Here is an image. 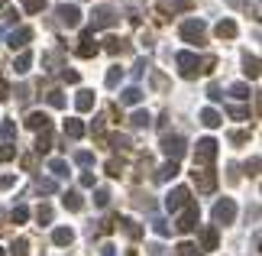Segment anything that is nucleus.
<instances>
[{"mask_svg":"<svg viewBox=\"0 0 262 256\" xmlns=\"http://www.w3.org/2000/svg\"><path fill=\"white\" fill-rule=\"evenodd\" d=\"M0 256H7V253H3V250H0Z\"/></svg>","mask_w":262,"mask_h":256,"instance_id":"nucleus-60","label":"nucleus"},{"mask_svg":"<svg viewBox=\"0 0 262 256\" xmlns=\"http://www.w3.org/2000/svg\"><path fill=\"white\" fill-rule=\"evenodd\" d=\"M175 65L181 68V75H185V78L198 75V55H194V52H178L175 55Z\"/></svg>","mask_w":262,"mask_h":256,"instance_id":"nucleus-8","label":"nucleus"},{"mask_svg":"<svg viewBox=\"0 0 262 256\" xmlns=\"http://www.w3.org/2000/svg\"><path fill=\"white\" fill-rule=\"evenodd\" d=\"M49 172H52L55 179H65V175H68V162H65V159H52V162H49Z\"/></svg>","mask_w":262,"mask_h":256,"instance_id":"nucleus-27","label":"nucleus"},{"mask_svg":"<svg viewBox=\"0 0 262 256\" xmlns=\"http://www.w3.org/2000/svg\"><path fill=\"white\" fill-rule=\"evenodd\" d=\"M29 65H32V55L29 52H20V55H16V62H13V68H16V75H26Z\"/></svg>","mask_w":262,"mask_h":256,"instance_id":"nucleus-25","label":"nucleus"},{"mask_svg":"<svg viewBox=\"0 0 262 256\" xmlns=\"http://www.w3.org/2000/svg\"><path fill=\"white\" fill-rule=\"evenodd\" d=\"M230 94L236 97V101H246V97H249L253 91H249V85H246V81H236V85H230Z\"/></svg>","mask_w":262,"mask_h":256,"instance_id":"nucleus-28","label":"nucleus"},{"mask_svg":"<svg viewBox=\"0 0 262 256\" xmlns=\"http://www.w3.org/2000/svg\"><path fill=\"white\" fill-rule=\"evenodd\" d=\"M55 13H58V20H62L65 26H78V23H81V10H78L75 3H58Z\"/></svg>","mask_w":262,"mask_h":256,"instance_id":"nucleus-11","label":"nucleus"},{"mask_svg":"<svg viewBox=\"0 0 262 256\" xmlns=\"http://www.w3.org/2000/svg\"><path fill=\"white\" fill-rule=\"evenodd\" d=\"M146 250H149V256H162L165 247H162V243H152V247H146Z\"/></svg>","mask_w":262,"mask_h":256,"instance_id":"nucleus-57","label":"nucleus"},{"mask_svg":"<svg viewBox=\"0 0 262 256\" xmlns=\"http://www.w3.org/2000/svg\"><path fill=\"white\" fill-rule=\"evenodd\" d=\"M110 146L114 149H130V136H126V133H114V136H110Z\"/></svg>","mask_w":262,"mask_h":256,"instance_id":"nucleus-36","label":"nucleus"},{"mask_svg":"<svg viewBox=\"0 0 262 256\" xmlns=\"http://www.w3.org/2000/svg\"><path fill=\"white\" fill-rule=\"evenodd\" d=\"M0 133H3V140H7V143H13L16 140V124H13V120H3V124H0Z\"/></svg>","mask_w":262,"mask_h":256,"instance_id":"nucleus-33","label":"nucleus"},{"mask_svg":"<svg viewBox=\"0 0 262 256\" xmlns=\"http://www.w3.org/2000/svg\"><path fill=\"white\" fill-rule=\"evenodd\" d=\"M36 218H39V224H49V221H52V208H49V204H42V208L36 211Z\"/></svg>","mask_w":262,"mask_h":256,"instance_id":"nucleus-47","label":"nucleus"},{"mask_svg":"<svg viewBox=\"0 0 262 256\" xmlns=\"http://www.w3.org/2000/svg\"><path fill=\"white\" fill-rule=\"evenodd\" d=\"M0 3H7V0H0Z\"/></svg>","mask_w":262,"mask_h":256,"instance_id":"nucleus-61","label":"nucleus"},{"mask_svg":"<svg viewBox=\"0 0 262 256\" xmlns=\"http://www.w3.org/2000/svg\"><path fill=\"white\" fill-rule=\"evenodd\" d=\"M194 185H198V192H214L217 188V175L210 169H194Z\"/></svg>","mask_w":262,"mask_h":256,"instance_id":"nucleus-10","label":"nucleus"},{"mask_svg":"<svg viewBox=\"0 0 262 256\" xmlns=\"http://www.w3.org/2000/svg\"><path fill=\"white\" fill-rule=\"evenodd\" d=\"M175 256H201V250H198V243H178Z\"/></svg>","mask_w":262,"mask_h":256,"instance_id":"nucleus-31","label":"nucleus"},{"mask_svg":"<svg viewBox=\"0 0 262 256\" xmlns=\"http://www.w3.org/2000/svg\"><path fill=\"white\" fill-rule=\"evenodd\" d=\"M97 52H100V46L94 42V32L85 30V32H81V46H78V55H81V59H94Z\"/></svg>","mask_w":262,"mask_h":256,"instance_id":"nucleus-12","label":"nucleus"},{"mask_svg":"<svg viewBox=\"0 0 262 256\" xmlns=\"http://www.w3.org/2000/svg\"><path fill=\"white\" fill-rule=\"evenodd\" d=\"M10 221H13V224H26V221H29V208H26V204H16Z\"/></svg>","mask_w":262,"mask_h":256,"instance_id":"nucleus-29","label":"nucleus"},{"mask_svg":"<svg viewBox=\"0 0 262 256\" xmlns=\"http://www.w3.org/2000/svg\"><path fill=\"white\" fill-rule=\"evenodd\" d=\"M100 256H116V247L114 243H104V247H100Z\"/></svg>","mask_w":262,"mask_h":256,"instance_id":"nucleus-55","label":"nucleus"},{"mask_svg":"<svg viewBox=\"0 0 262 256\" xmlns=\"http://www.w3.org/2000/svg\"><path fill=\"white\" fill-rule=\"evenodd\" d=\"M249 140V133L246 130H236V133H230V143H236V146H239V143H246Z\"/></svg>","mask_w":262,"mask_h":256,"instance_id":"nucleus-50","label":"nucleus"},{"mask_svg":"<svg viewBox=\"0 0 262 256\" xmlns=\"http://www.w3.org/2000/svg\"><path fill=\"white\" fill-rule=\"evenodd\" d=\"M13 182H16L13 175H0V188H10V185H13Z\"/></svg>","mask_w":262,"mask_h":256,"instance_id":"nucleus-58","label":"nucleus"},{"mask_svg":"<svg viewBox=\"0 0 262 256\" xmlns=\"http://www.w3.org/2000/svg\"><path fill=\"white\" fill-rule=\"evenodd\" d=\"M42 7H46V0H23V10H26V13H39Z\"/></svg>","mask_w":262,"mask_h":256,"instance_id":"nucleus-44","label":"nucleus"},{"mask_svg":"<svg viewBox=\"0 0 262 256\" xmlns=\"http://www.w3.org/2000/svg\"><path fill=\"white\" fill-rule=\"evenodd\" d=\"M120 78H123V68H120V65H114V68L107 71V88H116V85H120Z\"/></svg>","mask_w":262,"mask_h":256,"instance_id":"nucleus-37","label":"nucleus"},{"mask_svg":"<svg viewBox=\"0 0 262 256\" xmlns=\"http://www.w3.org/2000/svg\"><path fill=\"white\" fill-rule=\"evenodd\" d=\"M116 224L123 227V230H126V233H130L133 240H139V237H143V227H139V224H136V221H130V218H123V221H116Z\"/></svg>","mask_w":262,"mask_h":256,"instance_id":"nucleus-26","label":"nucleus"},{"mask_svg":"<svg viewBox=\"0 0 262 256\" xmlns=\"http://www.w3.org/2000/svg\"><path fill=\"white\" fill-rule=\"evenodd\" d=\"M46 101H49V107H65V94L62 91H49Z\"/></svg>","mask_w":262,"mask_h":256,"instance_id":"nucleus-38","label":"nucleus"},{"mask_svg":"<svg viewBox=\"0 0 262 256\" xmlns=\"http://www.w3.org/2000/svg\"><path fill=\"white\" fill-rule=\"evenodd\" d=\"M81 185H85V188H94V172H81Z\"/></svg>","mask_w":262,"mask_h":256,"instance_id":"nucleus-54","label":"nucleus"},{"mask_svg":"<svg viewBox=\"0 0 262 256\" xmlns=\"http://www.w3.org/2000/svg\"><path fill=\"white\" fill-rule=\"evenodd\" d=\"M246 172H249V179H256V175H259V156H253V159L246 162Z\"/></svg>","mask_w":262,"mask_h":256,"instance_id":"nucleus-49","label":"nucleus"},{"mask_svg":"<svg viewBox=\"0 0 262 256\" xmlns=\"http://www.w3.org/2000/svg\"><path fill=\"white\" fill-rule=\"evenodd\" d=\"M207 97H210V101H220V97H224V91H220L217 85H210V88H207Z\"/></svg>","mask_w":262,"mask_h":256,"instance_id":"nucleus-53","label":"nucleus"},{"mask_svg":"<svg viewBox=\"0 0 262 256\" xmlns=\"http://www.w3.org/2000/svg\"><path fill=\"white\" fill-rule=\"evenodd\" d=\"M71 240H75L71 227H55V230H52V243H55V247H68Z\"/></svg>","mask_w":262,"mask_h":256,"instance_id":"nucleus-17","label":"nucleus"},{"mask_svg":"<svg viewBox=\"0 0 262 256\" xmlns=\"http://www.w3.org/2000/svg\"><path fill=\"white\" fill-rule=\"evenodd\" d=\"M243 71H246L249 78H259V59H256V55H243Z\"/></svg>","mask_w":262,"mask_h":256,"instance_id":"nucleus-24","label":"nucleus"},{"mask_svg":"<svg viewBox=\"0 0 262 256\" xmlns=\"http://www.w3.org/2000/svg\"><path fill=\"white\" fill-rule=\"evenodd\" d=\"M62 78L68 81V85H78V81H81V75H78V71H68V68L62 71Z\"/></svg>","mask_w":262,"mask_h":256,"instance_id":"nucleus-52","label":"nucleus"},{"mask_svg":"<svg viewBox=\"0 0 262 256\" xmlns=\"http://www.w3.org/2000/svg\"><path fill=\"white\" fill-rule=\"evenodd\" d=\"M201 124H204V127H210V130H214V127H220V124H224V117L217 114L214 107H204V110H201Z\"/></svg>","mask_w":262,"mask_h":256,"instance_id":"nucleus-19","label":"nucleus"},{"mask_svg":"<svg viewBox=\"0 0 262 256\" xmlns=\"http://www.w3.org/2000/svg\"><path fill=\"white\" fill-rule=\"evenodd\" d=\"M214 32H217V39H233L236 36V23H233V20H220Z\"/></svg>","mask_w":262,"mask_h":256,"instance_id":"nucleus-21","label":"nucleus"},{"mask_svg":"<svg viewBox=\"0 0 262 256\" xmlns=\"http://www.w3.org/2000/svg\"><path fill=\"white\" fill-rule=\"evenodd\" d=\"M75 107L81 110V114H87V110L94 107V91H91V88H81V91H78V97H75Z\"/></svg>","mask_w":262,"mask_h":256,"instance_id":"nucleus-14","label":"nucleus"},{"mask_svg":"<svg viewBox=\"0 0 262 256\" xmlns=\"http://www.w3.org/2000/svg\"><path fill=\"white\" fill-rule=\"evenodd\" d=\"M10 253H13V256H29V240H23V237H20V240H13Z\"/></svg>","mask_w":262,"mask_h":256,"instance_id":"nucleus-35","label":"nucleus"},{"mask_svg":"<svg viewBox=\"0 0 262 256\" xmlns=\"http://www.w3.org/2000/svg\"><path fill=\"white\" fill-rule=\"evenodd\" d=\"M227 114L233 117V120H249V110L239 107V104H233V107H227Z\"/></svg>","mask_w":262,"mask_h":256,"instance_id":"nucleus-39","label":"nucleus"},{"mask_svg":"<svg viewBox=\"0 0 262 256\" xmlns=\"http://www.w3.org/2000/svg\"><path fill=\"white\" fill-rule=\"evenodd\" d=\"M26 127H29V130H49V114L46 110H32V114L26 117Z\"/></svg>","mask_w":262,"mask_h":256,"instance_id":"nucleus-13","label":"nucleus"},{"mask_svg":"<svg viewBox=\"0 0 262 256\" xmlns=\"http://www.w3.org/2000/svg\"><path fill=\"white\" fill-rule=\"evenodd\" d=\"M201 253H204V250H217V227H204V230H201Z\"/></svg>","mask_w":262,"mask_h":256,"instance_id":"nucleus-15","label":"nucleus"},{"mask_svg":"<svg viewBox=\"0 0 262 256\" xmlns=\"http://www.w3.org/2000/svg\"><path fill=\"white\" fill-rule=\"evenodd\" d=\"M58 62H62V55H58V52L42 55V65H49V71H55V68H58Z\"/></svg>","mask_w":262,"mask_h":256,"instance_id":"nucleus-40","label":"nucleus"},{"mask_svg":"<svg viewBox=\"0 0 262 256\" xmlns=\"http://www.w3.org/2000/svg\"><path fill=\"white\" fill-rule=\"evenodd\" d=\"M114 23H116V13L110 7H100V10L91 13V32L94 30H107V26H114Z\"/></svg>","mask_w":262,"mask_h":256,"instance_id":"nucleus-7","label":"nucleus"},{"mask_svg":"<svg viewBox=\"0 0 262 256\" xmlns=\"http://www.w3.org/2000/svg\"><path fill=\"white\" fill-rule=\"evenodd\" d=\"M162 153L169 156V162H178V159L188 153V143L181 140V136H169V133H165L162 136Z\"/></svg>","mask_w":262,"mask_h":256,"instance_id":"nucleus-5","label":"nucleus"},{"mask_svg":"<svg viewBox=\"0 0 262 256\" xmlns=\"http://www.w3.org/2000/svg\"><path fill=\"white\" fill-rule=\"evenodd\" d=\"M149 71V62L146 59H136V65H133V78H143Z\"/></svg>","mask_w":262,"mask_h":256,"instance_id":"nucleus-46","label":"nucleus"},{"mask_svg":"<svg viewBox=\"0 0 262 256\" xmlns=\"http://www.w3.org/2000/svg\"><path fill=\"white\" fill-rule=\"evenodd\" d=\"M194 227H198V204H194V201H188L185 208H181V214H178V221H175V230L191 233Z\"/></svg>","mask_w":262,"mask_h":256,"instance_id":"nucleus-3","label":"nucleus"},{"mask_svg":"<svg viewBox=\"0 0 262 256\" xmlns=\"http://www.w3.org/2000/svg\"><path fill=\"white\" fill-rule=\"evenodd\" d=\"M107 52H126V39H107Z\"/></svg>","mask_w":262,"mask_h":256,"instance_id":"nucleus-42","label":"nucleus"},{"mask_svg":"<svg viewBox=\"0 0 262 256\" xmlns=\"http://www.w3.org/2000/svg\"><path fill=\"white\" fill-rule=\"evenodd\" d=\"M188 201H191V192H188L185 185H178V188H172V192L165 194V211H169V214H178Z\"/></svg>","mask_w":262,"mask_h":256,"instance_id":"nucleus-1","label":"nucleus"},{"mask_svg":"<svg viewBox=\"0 0 262 256\" xmlns=\"http://www.w3.org/2000/svg\"><path fill=\"white\" fill-rule=\"evenodd\" d=\"M7 97H10V85L0 78V101H7Z\"/></svg>","mask_w":262,"mask_h":256,"instance_id":"nucleus-56","label":"nucleus"},{"mask_svg":"<svg viewBox=\"0 0 262 256\" xmlns=\"http://www.w3.org/2000/svg\"><path fill=\"white\" fill-rule=\"evenodd\" d=\"M52 146H55V140H52V130H42V133H39V140H36V153H49Z\"/></svg>","mask_w":262,"mask_h":256,"instance_id":"nucleus-23","label":"nucleus"},{"mask_svg":"<svg viewBox=\"0 0 262 256\" xmlns=\"http://www.w3.org/2000/svg\"><path fill=\"white\" fill-rule=\"evenodd\" d=\"M91 133H94V136H100V133H104V117H94V124H91Z\"/></svg>","mask_w":262,"mask_h":256,"instance_id":"nucleus-51","label":"nucleus"},{"mask_svg":"<svg viewBox=\"0 0 262 256\" xmlns=\"http://www.w3.org/2000/svg\"><path fill=\"white\" fill-rule=\"evenodd\" d=\"M217 159V140H198V149H194V169L198 165H207V162H214Z\"/></svg>","mask_w":262,"mask_h":256,"instance_id":"nucleus-4","label":"nucleus"},{"mask_svg":"<svg viewBox=\"0 0 262 256\" xmlns=\"http://www.w3.org/2000/svg\"><path fill=\"white\" fill-rule=\"evenodd\" d=\"M143 101V88H136V85H130V88H123V91H120V104H139Z\"/></svg>","mask_w":262,"mask_h":256,"instance_id":"nucleus-16","label":"nucleus"},{"mask_svg":"<svg viewBox=\"0 0 262 256\" xmlns=\"http://www.w3.org/2000/svg\"><path fill=\"white\" fill-rule=\"evenodd\" d=\"M149 224H152V230L159 233V237H169V233H172V227H169V221H165V218H152Z\"/></svg>","mask_w":262,"mask_h":256,"instance_id":"nucleus-30","label":"nucleus"},{"mask_svg":"<svg viewBox=\"0 0 262 256\" xmlns=\"http://www.w3.org/2000/svg\"><path fill=\"white\" fill-rule=\"evenodd\" d=\"M178 172H181V169H178V162H165L162 169L155 172V182H172V179L178 175Z\"/></svg>","mask_w":262,"mask_h":256,"instance_id":"nucleus-22","label":"nucleus"},{"mask_svg":"<svg viewBox=\"0 0 262 256\" xmlns=\"http://www.w3.org/2000/svg\"><path fill=\"white\" fill-rule=\"evenodd\" d=\"M75 162H78V165H91V162H94V153H87V149H78V153H75Z\"/></svg>","mask_w":262,"mask_h":256,"instance_id":"nucleus-43","label":"nucleus"},{"mask_svg":"<svg viewBox=\"0 0 262 256\" xmlns=\"http://www.w3.org/2000/svg\"><path fill=\"white\" fill-rule=\"evenodd\" d=\"M29 39H32V30H29V26H20V30H13L7 36V46L13 49V52H16V49H20V52H26V42H29Z\"/></svg>","mask_w":262,"mask_h":256,"instance_id":"nucleus-9","label":"nucleus"},{"mask_svg":"<svg viewBox=\"0 0 262 256\" xmlns=\"http://www.w3.org/2000/svg\"><path fill=\"white\" fill-rule=\"evenodd\" d=\"M130 124L133 127H149V124H152V117H149V110H136V114L130 117Z\"/></svg>","mask_w":262,"mask_h":256,"instance_id":"nucleus-32","label":"nucleus"},{"mask_svg":"<svg viewBox=\"0 0 262 256\" xmlns=\"http://www.w3.org/2000/svg\"><path fill=\"white\" fill-rule=\"evenodd\" d=\"M204 30H207L204 20H185V23H181V39L191 42V46H201V42H204Z\"/></svg>","mask_w":262,"mask_h":256,"instance_id":"nucleus-2","label":"nucleus"},{"mask_svg":"<svg viewBox=\"0 0 262 256\" xmlns=\"http://www.w3.org/2000/svg\"><path fill=\"white\" fill-rule=\"evenodd\" d=\"M107 175H114V179H120V175H123V165L116 162V159H110V162H107Z\"/></svg>","mask_w":262,"mask_h":256,"instance_id":"nucleus-48","label":"nucleus"},{"mask_svg":"<svg viewBox=\"0 0 262 256\" xmlns=\"http://www.w3.org/2000/svg\"><path fill=\"white\" fill-rule=\"evenodd\" d=\"M16 94H20V101H23V104L29 101V88H16Z\"/></svg>","mask_w":262,"mask_h":256,"instance_id":"nucleus-59","label":"nucleus"},{"mask_svg":"<svg viewBox=\"0 0 262 256\" xmlns=\"http://www.w3.org/2000/svg\"><path fill=\"white\" fill-rule=\"evenodd\" d=\"M65 136H68V140H81V136H85V124H81V120H75V117H71V120H65Z\"/></svg>","mask_w":262,"mask_h":256,"instance_id":"nucleus-18","label":"nucleus"},{"mask_svg":"<svg viewBox=\"0 0 262 256\" xmlns=\"http://www.w3.org/2000/svg\"><path fill=\"white\" fill-rule=\"evenodd\" d=\"M36 188H39L42 194H52V192H58V182H55V179H39Z\"/></svg>","mask_w":262,"mask_h":256,"instance_id":"nucleus-34","label":"nucleus"},{"mask_svg":"<svg viewBox=\"0 0 262 256\" xmlns=\"http://www.w3.org/2000/svg\"><path fill=\"white\" fill-rule=\"evenodd\" d=\"M94 204H97V208H107V204H110V192H107V188H97V194H94Z\"/></svg>","mask_w":262,"mask_h":256,"instance_id":"nucleus-41","label":"nucleus"},{"mask_svg":"<svg viewBox=\"0 0 262 256\" xmlns=\"http://www.w3.org/2000/svg\"><path fill=\"white\" fill-rule=\"evenodd\" d=\"M10 159H16V149H13V143H7V146H0V162H10Z\"/></svg>","mask_w":262,"mask_h":256,"instance_id":"nucleus-45","label":"nucleus"},{"mask_svg":"<svg viewBox=\"0 0 262 256\" xmlns=\"http://www.w3.org/2000/svg\"><path fill=\"white\" fill-rule=\"evenodd\" d=\"M62 204H65L68 211H81V208H85V198H81L78 192H65V194H62Z\"/></svg>","mask_w":262,"mask_h":256,"instance_id":"nucleus-20","label":"nucleus"},{"mask_svg":"<svg viewBox=\"0 0 262 256\" xmlns=\"http://www.w3.org/2000/svg\"><path fill=\"white\" fill-rule=\"evenodd\" d=\"M233 218H236V204H233V198H224V201L214 204V224L227 227V224H233Z\"/></svg>","mask_w":262,"mask_h":256,"instance_id":"nucleus-6","label":"nucleus"}]
</instances>
